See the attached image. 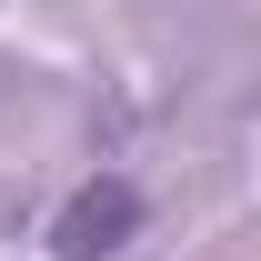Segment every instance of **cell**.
I'll return each mask as SVG.
<instances>
[{
	"instance_id": "cell-1",
	"label": "cell",
	"mask_w": 261,
	"mask_h": 261,
	"mask_svg": "<svg viewBox=\"0 0 261 261\" xmlns=\"http://www.w3.org/2000/svg\"><path fill=\"white\" fill-rule=\"evenodd\" d=\"M130 221H141V191H130V181H91V191L61 211V251L70 261H100V251H121Z\"/></svg>"
}]
</instances>
